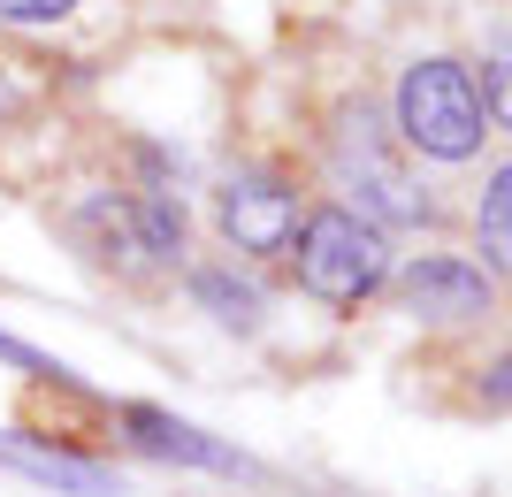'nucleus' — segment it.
Wrapping results in <instances>:
<instances>
[{"instance_id": "nucleus-4", "label": "nucleus", "mask_w": 512, "mask_h": 497, "mask_svg": "<svg viewBox=\"0 0 512 497\" xmlns=\"http://www.w3.org/2000/svg\"><path fill=\"white\" fill-rule=\"evenodd\" d=\"M214 222H222V238L237 245V253H253V260H276L291 253V238H299V184L276 169H237L222 192H214Z\"/></svg>"}, {"instance_id": "nucleus-8", "label": "nucleus", "mask_w": 512, "mask_h": 497, "mask_svg": "<svg viewBox=\"0 0 512 497\" xmlns=\"http://www.w3.org/2000/svg\"><path fill=\"white\" fill-rule=\"evenodd\" d=\"M192 299L207 306L222 329H260V291L237 283L230 268H192Z\"/></svg>"}, {"instance_id": "nucleus-5", "label": "nucleus", "mask_w": 512, "mask_h": 497, "mask_svg": "<svg viewBox=\"0 0 512 497\" xmlns=\"http://www.w3.org/2000/svg\"><path fill=\"white\" fill-rule=\"evenodd\" d=\"M390 291H398V306H406L413 322H482L497 306L490 276L474 260H451V253H421Z\"/></svg>"}, {"instance_id": "nucleus-7", "label": "nucleus", "mask_w": 512, "mask_h": 497, "mask_svg": "<svg viewBox=\"0 0 512 497\" xmlns=\"http://www.w3.org/2000/svg\"><path fill=\"white\" fill-rule=\"evenodd\" d=\"M123 429L138 436V452H153V459L207 467V475H245V452H237V444H214L207 429H192V421H176V413H161V406H123Z\"/></svg>"}, {"instance_id": "nucleus-6", "label": "nucleus", "mask_w": 512, "mask_h": 497, "mask_svg": "<svg viewBox=\"0 0 512 497\" xmlns=\"http://www.w3.org/2000/svg\"><path fill=\"white\" fill-rule=\"evenodd\" d=\"M0 467L23 482H39V490H62V497H123V475L100 467L85 452H62V444H46V436H0Z\"/></svg>"}, {"instance_id": "nucleus-2", "label": "nucleus", "mask_w": 512, "mask_h": 497, "mask_svg": "<svg viewBox=\"0 0 512 497\" xmlns=\"http://www.w3.org/2000/svg\"><path fill=\"white\" fill-rule=\"evenodd\" d=\"M398 130H383V115L367 108V100H352V108L337 115V130H329V169H337V184L360 207L352 215L375 222V230H413V222H428L436 207H428V192L413 184V169L398 161V146H390Z\"/></svg>"}, {"instance_id": "nucleus-3", "label": "nucleus", "mask_w": 512, "mask_h": 497, "mask_svg": "<svg viewBox=\"0 0 512 497\" xmlns=\"http://www.w3.org/2000/svg\"><path fill=\"white\" fill-rule=\"evenodd\" d=\"M299 260V291H314L321 306H360L390 283V245L375 222H360L352 207H314L291 238Z\"/></svg>"}, {"instance_id": "nucleus-9", "label": "nucleus", "mask_w": 512, "mask_h": 497, "mask_svg": "<svg viewBox=\"0 0 512 497\" xmlns=\"http://www.w3.org/2000/svg\"><path fill=\"white\" fill-rule=\"evenodd\" d=\"M474 230H482V260H490V268H505V260H512V176H505V169L490 176Z\"/></svg>"}, {"instance_id": "nucleus-11", "label": "nucleus", "mask_w": 512, "mask_h": 497, "mask_svg": "<svg viewBox=\"0 0 512 497\" xmlns=\"http://www.w3.org/2000/svg\"><path fill=\"white\" fill-rule=\"evenodd\" d=\"M77 0H0V23H62Z\"/></svg>"}, {"instance_id": "nucleus-10", "label": "nucleus", "mask_w": 512, "mask_h": 497, "mask_svg": "<svg viewBox=\"0 0 512 497\" xmlns=\"http://www.w3.org/2000/svg\"><path fill=\"white\" fill-rule=\"evenodd\" d=\"M0 360H8V368H23V375H46V383H69L62 360H46L39 345H23V337H8V329H0Z\"/></svg>"}, {"instance_id": "nucleus-1", "label": "nucleus", "mask_w": 512, "mask_h": 497, "mask_svg": "<svg viewBox=\"0 0 512 497\" xmlns=\"http://www.w3.org/2000/svg\"><path fill=\"white\" fill-rule=\"evenodd\" d=\"M398 146L428 153V161H474L482 153V138L497 130L490 100L474 92L467 62H451V54H428V62H413L406 77H398Z\"/></svg>"}]
</instances>
